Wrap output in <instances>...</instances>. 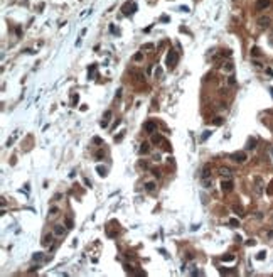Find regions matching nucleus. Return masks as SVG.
Returning <instances> with one entry per match:
<instances>
[{"instance_id":"1","label":"nucleus","mask_w":273,"mask_h":277,"mask_svg":"<svg viewBox=\"0 0 273 277\" xmlns=\"http://www.w3.org/2000/svg\"><path fill=\"white\" fill-rule=\"evenodd\" d=\"M177 61H179V54H177L175 51H170V53L167 54V66H169L170 69H172V68H175Z\"/></svg>"},{"instance_id":"2","label":"nucleus","mask_w":273,"mask_h":277,"mask_svg":"<svg viewBox=\"0 0 273 277\" xmlns=\"http://www.w3.org/2000/svg\"><path fill=\"white\" fill-rule=\"evenodd\" d=\"M229 157H231L234 162H238V164H243L246 159H248V157H246V152H241V151H239V152H234V154H231Z\"/></svg>"},{"instance_id":"3","label":"nucleus","mask_w":273,"mask_h":277,"mask_svg":"<svg viewBox=\"0 0 273 277\" xmlns=\"http://www.w3.org/2000/svg\"><path fill=\"white\" fill-rule=\"evenodd\" d=\"M143 130L147 132V134H155V130H157V122H155V120H149V122H145V123H143Z\"/></svg>"},{"instance_id":"4","label":"nucleus","mask_w":273,"mask_h":277,"mask_svg":"<svg viewBox=\"0 0 273 277\" xmlns=\"http://www.w3.org/2000/svg\"><path fill=\"white\" fill-rule=\"evenodd\" d=\"M121 10H123L125 15H132V14L136 10V4H135V2H132V4H130V2H127V4L123 5V8H121Z\"/></svg>"},{"instance_id":"5","label":"nucleus","mask_w":273,"mask_h":277,"mask_svg":"<svg viewBox=\"0 0 273 277\" xmlns=\"http://www.w3.org/2000/svg\"><path fill=\"white\" fill-rule=\"evenodd\" d=\"M270 24H271V19H270L268 15H261V17H258V25H260L261 29L268 27Z\"/></svg>"},{"instance_id":"6","label":"nucleus","mask_w":273,"mask_h":277,"mask_svg":"<svg viewBox=\"0 0 273 277\" xmlns=\"http://www.w3.org/2000/svg\"><path fill=\"white\" fill-rule=\"evenodd\" d=\"M221 189H223V193L233 191V181H231V179H224V181L221 183Z\"/></svg>"},{"instance_id":"7","label":"nucleus","mask_w":273,"mask_h":277,"mask_svg":"<svg viewBox=\"0 0 273 277\" xmlns=\"http://www.w3.org/2000/svg\"><path fill=\"white\" fill-rule=\"evenodd\" d=\"M207 177H211V164H206L201 172V179H207Z\"/></svg>"},{"instance_id":"8","label":"nucleus","mask_w":273,"mask_h":277,"mask_svg":"<svg viewBox=\"0 0 273 277\" xmlns=\"http://www.w3.org/2000/svg\"><path fill=\"white\" fill-rule=\"evenodd\" d=\"M270 7V0H256V10H265Z\"/></svg>"},{"instance_id":"9","label":"nucleus","mask_w":273,"mask_h":277,"mask_svg":"<svg viewBox=\"0 0 273 277\" xmlns=\"http://www.w3.org/2000/svg\"><path fill=\"white\" fill-rule=\"evenodd\" d=\"M233 69H234V64L231 61L223 63V71H226V73H233Z\"/></svg>"},{"instance_id":"10","label":"nucleus","mask_w":273,"mask_h":277,"mask_svg":"<svg viewBox=\"0 0 273 277\" xmlns=\"http://www.w3.org/2000/svg\"><path fill=\"white\" fill-rule=\"evenodd\" d=\"M219 174H221L223 177H231V169H229V167H221V169H219Z\"/></svg>"},{"instance_id":"11","label":"nucleus","mask_w":273,"mask_h":277,"mask_svg":"<svg viewBox=\"0 0 273 277\" xmlns=\"http://www.w3.org/2000/svg\"><path fill=\"white\" fill-rule=\"evenodd\" d=\"M149 151H150V147H149V144L147 142H143L140 145V149H138V152H140V154H149Z\"/></svg>"},{"instance_id":"12","label":"nucleus","mask_w":273,"mask_h":277,"mask_svg":"<svg viewBox=\"0 0 273 277\" xmlns=\"http://www.w3.org/2000/svg\"><path fill=\"white\" fill-rule=\"evenodd\" d=\"M54 235H57V236H61V235H64V226H54Z\"/></svg>"},{"instance_id":"13","label":"nucleus","mask_w":273,"mask_h":277,"mask_svg":"<svg viewBox=\"0 0 273 277\" xmlns=\"http://www.w3.org/2000/svg\"><path fill=\"white\" fill-rule=\"evenodd\" d=\"M51 243H52V235H46L44 240H42V245H44V247H49Z\"/></svg>"},{"instance_id":"14","label":"nucleus","mask_w":273,"mask_h":277,"mask_svg":"<svg viewBox=\"0 0 273 277\" xmlns=\"http://www.w3.org/2000/svg\"><path fill=\"white\" fill-rule=\"evenodd\" d=\"M221 260L223 262H233L234 260V255H233V253H226V255L221 257Z\"/></svg>"},{"instance_id":"15","label":"nucleus","mask_w":273,"mask_h":277,"mask_svg":"<svg viewBox=\"0 0 273 277\" xmlns=\"http://www.w3.org/2000/svg\"><path fill=\"white\" fill-rule=\"evenodd\" d=\"M145 189H147L149 193H153V189H155V183H152V181L145 183Z\"/></svg>"},{"instance_id":"16","label":"nucleus","mask_w":273,"mask_h":277,"mask_svg":"<svg viewBox=\"0 0 273 277\" xmlns=\"http://www.w3.org/2000/svg\"><path fill=\"white\" fill-rule=\"evenodd\" d=\"M255 145H256V138H249L248 144H246V149L251 151V149H255Z\"/></svg>"},{"instance_id":"17","label":"nucleus","mask_w":273,"mask_h":277,"mask_svg":"<svg viewBox=\"0 0 273 277\" xmlns=\"http://www.w3.org/2000/svg\"><path fill=\"white\" fill-rule=\"evenodd\" d=\"M152 142H153V144H160V142H164V137H162V135H153V137H152Z\"/></svg>"},{"instance_id":"18","label":"nucleus","mask_w":273,"mask_h":277,"mask_svg":"<svg viewBox=\"0 0 273 277\" xmlns=\"http://www.w3.org/2000/svg\"><path fill=\"white\" fill-rule=\"evenodd\" d=\"M88 74H89V78H93L94 74H96V66H94V64H91V66H89V71H88Z\"/></svg>"},{"instance_id":"19","label":"nucleus","mask_w":273,"mask_h":277,"mask_svg":"<svg viewBox=\"0 0 273 277\" xmlns=\"http://www.w3.org/2000/svg\"><path fill=\"white\" fill-rule=\"evenodd\" d=\"M229 225H231V226H239V220H236V218H231V220H229Z\"/></svg>"},{"instance_id":"20","label":"nucleus","mask_w":273,"mask_h":277,"mask_svg":"<svg viewBox=\"0 0 273 277\" xmlns=\"http://www.w3.org/2000/svg\"><path fill=\"white\" fill-rule=\"evenodd\" d=\"M96 171L100 172V176H106V169H104V167H101V166H98L96 167Z\"/></svg>"},{"instance_id":"21","label":"nucleus","mask_w":273,"mask_h":277,"mask_svg":"<svg viewBox=\"0 0 273 277\" xmlns=\"http://www.w3.org/2000/svg\"><path fill=\"white\" fill-rule=\"evenodd\" d=\"M228 85H229V86H234V85H236V80H234V76H229V78H228Z\"/></svg>"},{"instance_id":"22","label":"nucleus","mask_w":273,"mask_h":277,"mask_svg":"<svg viewBox=\"0 0 273 277\" xmlns=\"http://www.w3.org/2000/svg\"><path fill=\"white\" fill-rule=\"evenodd\" d=\"M42 255H44V253H40V252H37V253H34V260H42Z\"/></svg>"},{"instance_id":"23","label":"nucleus","mask_w":273,"mask_h":277,"mask_svg":"<svg viewBox=\"0 0 273 277\" xmlns=\"http://www.w3.org/2000/svg\"><path fill=\"white\" fill-rule=\"evenodd\" d=\"M266 193H268L270 196H273V181H271V183L268 184V189H266Z\"/></svg>"},{"instance_id":"24","label":"nucleus","mask_w":273,"mask_h":277,"mask_svg":"<svg viewBox=\"0 0 273 277\" xmlns=\"http://www.w3.org/2000/svg\"><path fill=\"white\" fill-rule=\"evenodd\" d=\"M103 157H104V152H103V149H100L96 152V159H103Z\"/></svg>"},{"instance_id":"25","label":"nucleus","mask_w":273,"mask_h":277,"mask_svg":"<svg viewBox=\"0 0 273 277\" xmlns=\"http://www.w3.org/2000/svg\"><path fill=\"white\" fill-rule=\"evenodd\" d=\"M251 54H253V56H260L261 53H260V49H258V47H253V49H251Z\"/></svg>"},{"instance_id":"26","label":"nucleus","mask_w":273,"mask_h":277,"mask_svg":"<svg viewBox=\"0 0 273 277\" xmlns=\"http://www.w3.org/2000/svg\"><path fill=\"white\" fill-rule=\"evenodd\" d=\"M234 211L239 213V215H243V206H238V204H236V206H234Z\"/></svg>"},{"instance_id":"27","label":"nucleus","mask_w":273,"mask_h":277,"mask_svg":"<svg viewBox=\"0 0 273 277\" xmlns=\"http://www.w3.org/2000/svg\"><path fill=\"white\" fill-rule=\"evenodd\" d=\"M209 135H211V132H209V130H206V132H204V134H202V137H201V140H206V138H207V137H209Z\"/></svg>"},{"instance_id":"28","label":"nucleus","mask_w":273,"mask_h":277,"mask_svg":"<svg viewBox=\"0 0 273 277\" xmlns=\"http://www.w3.org/2000/svg\"><path fill=\"white\" fill-rule=\"evenodd\" d=\"M142 57H143V54H142V53H138V54H135V56H133V59H135V61H140Z\"/></svg>"},{"instance_id":"29","label":"nucleus","mask_w":273,"mask_h":277,"mask_svg":"<svg viewBox=\"0 0 273 277\" xmlns=\"http://www.w3.org/2000/svg\"><path fill=\"white\" fill-rule=\"evenodd\" d=\"M71 103H72V105H76V103H78V95H72V98H71Z\"/></svg>"},{"instance_id":"30","label":"nucleus","mask_w":273,"mask_h":277,"mask_svg":"<svg viewBox=\"0 0 273 277\" xmlns=\"http://www.w3.org/2000/svg\"><path fill=\"white\" fill-rule=\"evenodd\" d=\"M57 211H59V210H57V208L54 206V208H51V211H49V213H51L52 216H56V213H57Z\"/></svg>"},{"instance_id":"31","label":"nucleus","mask_w":273,"mask_h":277,"mask_svg":"<svg viewBox=\"0 0 273 277\" xmlns=\"http://www.w3.org/2000/svg\"><path fill=\"white\" fill-rule=\"evenodd\" d=\"M214 123H216V125H221V123H223V118H221V117H217L216 120H214Z\"/></svg>"},{"instance_id":"32","label":"nucleus","mask_w":273,"mask_h":277,"mask_svg":"<svg viewBox=\"0 0 273 277\" xmlns=\"http://www.w3.org/2000/svg\"><path fill=\"white\" fill-rule=\"evenodd\" d=\"M265 259V252H260L258 253V260H263Z\"/></svg>"},{"instance_id":"33","label":"nucleus","mask_w":273,"mask_h":277,"mask_svg":"<svg viewBox=\"0 0 273 277\" xmlns=\"http://www.w3.org/2000/svg\"><path fill=\"white\" fill-rule=\"evenodd\" d=\"M93 142H94V144H101V138L100 137H94V138H93Z\"/></svg>"},{"instance_id":"34","label":"nucleus","mask_w":273,"mask_h":277,"mask_svg":"<svg viewBox=\"0 0 273 277\" xmlns=\"http://www.w3.org/2000/svg\"><path fill=\"white\" fill-rule=\"evenodd\" d=\"M66 226H68V228H71V226H72V221H71V220H66Z\"/></svg>"},{"instance_id":"35","label":"nucleus","mask_w":273,"mask_h":277,"mask_svg":"<svg viewBox=\"0 0 273 277\" xmlns=\"http://www.w3.org/2000/svg\"><path fill=\"white\" fill-rule=\"evenodd\" d=\"M162 74V69L160 68H157V71H155V76H160Z\"/></svg>"},{"instance_id":"36","label":"nucleus","mask_w":273,"mask_h":277,"mask_svg":"<svg viewBox=\"0 0 273 277\" xmlns=\"http://www.w3.org/2000/svg\"><path fill=\"white\" fill-rule=\"evenodd\" d=\"M85 184H86L88 187H91V181H89V179H85Z\"/></svg>"},{"instance_id":"37","label":"nucleus","mask_w":273,"mask_h":277,"mask_svg":"<svg viewBox=\"0 0 273 277\" xmlns=\"http://www.w3.org/2000/svg\"><path fill=\"white\" fill-rule=\"evenodd\" d=\"M255 243H256L255 240H248V242H246V245H255Z\"/></svg>"},{"instance_id":"38","label":"nucleus","mask_w":273,"mask_h":277,"mask_svg":"<svg viewBox=\"0 0 273 277\" xmlns=\"http://www.w3.org/2000/svg\"><path fill=\"white\" fill-rule=\"evenodd\" d=\"M143 47H145V49H152V47H153V44H145Z\"/></svg>"},{"instance_id":"39","label":"nucleus","mask_w":273,"mask_h":277,"mask_svg":"<svg viewBox=\"0 0 273 277\" xmlns=\"http://www.w3.org/2000/svg\"><path fill=\"white\" fill-rule=\"evenodd\" d=\"M271 220H273V216H271Z\"/></svg>"}]
</instances>
